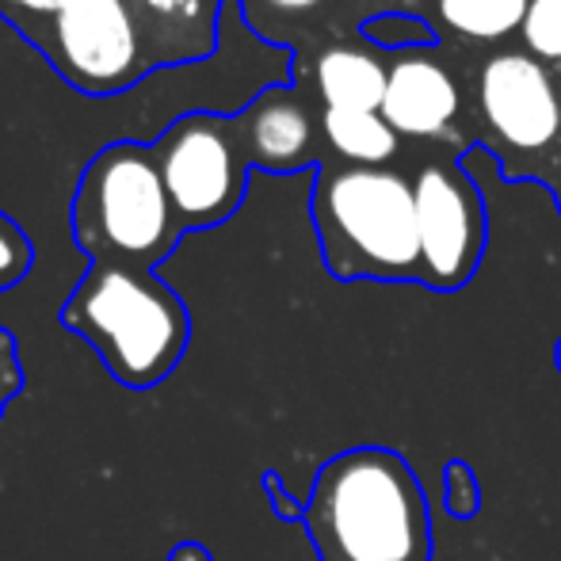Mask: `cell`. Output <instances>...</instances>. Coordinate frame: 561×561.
<instances>
[{
	"instance_id": "obj_12",
	"label": "cell",
	"mask_w": 561,
	"mask_h": 561,
	"mask_svg": "<svg viewBox=\"0 0 561 561\" xmlns=\"http://www.w3.org/2000/svg\"><path fill=\"white\" fill-rule=\"evenodd\" d=\"M290 81L306 84L325 112H382L390 84V50H378L367 38L336 43L321 50L310 66L290 69Z\"/></svg>"
},
{
	"instance_id": "obj_7",
	"label": "cell",
	"mask_w": 561,
	"mask_h": 561,
	"mask_svg": "<svg viewBox=\"0 0 561 561\" xmlns=\"http://www.w3.org/2000/svg\"><path fill=\"white\" fill-rule=\"evenodd\" d=\"M421 229V287L450 295L478 275L489 241V215L458 153L436 149L409 169Z\"/></svg>"
},
{
	"instance_id": "obj_20",
	"label": "cell",
	"mask_w": 561,
	"mask_h": 561,
	"mask_svg": "<svg viewBox=\"0 0 561 561\" xmlns=\"http://www.w3.org/2000/svg\"><path fill=\"white\" fill-rule=\"evenodd\" d=\"M73 4L77 0H0V15H4V20L12 23L23 38H27L31 31L46 27V23L58 20V15Z\"/></svg>"
},
{
	"instance_id": "obj_19",
	"label": "cell",
	"mask_w": 561,
	"mask_h": 561,
	"mask_svg": "<svg viewBox=\"0 0 561 561\" xmlns=\"http://www.w3.org/2000/svg\"><path fill=\"white\" fill-rule=\"evenodd\" d=\"M444 504L455 519H473L481 508V485L478 473H473L470 462L462 458H450L447 473H444Z\"/></svg>"
},
{
	"instance_id": "obj_11",
	"label": "cell",
	"mask_w": 561,
	"mask_h": 561,
	"mask_svg": "<svg viewBox=\"0 0 561 561\" xmlns=\"http://www.w3.org/2000/svg\"><path fill=\"white\" fill-rule=\"evenodd\" d=\"M233 123L252 169L290 176L302 169H321L329 161L321 104L306 84H267L241 112H233Z\"/></svg>"
},
{
	"instance_id": "obj_21",
	"label": "cell",
	"mask_w": 561,
	"mask_h": 561,
	"mask_svg": "<svg viewBox=\"0 0 561 561\" xmlns=\"http://www.w3.org/2000/svg\"><path fill=\"white\" fill-rule=\"evenodd\" d=\"M23 386H27V375H23L20 352H15V336L8 329H0V421H4L8 405H12V398Z\"/></svg>"
},
{
	"instance_id": "obj_23",
	"label": "cell",
	"mask_w": 561,
	"mask_h": 561,
	"mask_svg": "<svg viewBox=\"0 0 561 561\" xmlns=\"http://www.w3.org/2000/svg\"><path fill=\"white\" fill-rule=\"evenodd\" d=\"M169 561H215V554L203 542H180V547L169 550Z\"/></svg>"
},
{
	"instance_id": "obj_13",
	"label": "cell",
	"mask_w": 561,
	"mask_h": 561,
	"mask_svg": "<svg viewBox=\"0 0 561 561\" xmlns=\"http://www.w3.org/2000/svg\"><path fill=\"white\" fill-rule=\"evenodd\" d=\"M146 43L149 66H192L215 54L222 0H126Z\"/></svg>"
},
{
	"instance_id": "obj_22",
	"label": "cell",
	"mask_w": 561,
	"mask_h": 561,
	"mask_svg": "<svg viewBox=\"0 0 561 561\" xmlns=\"http://www.w3.org/2000/svg\"><path fill=\"white\" fill-rule=\"evenodd\" d=\"M260 485H264L267 504H272V512L283 519V524H302V519H306V501L290 496V489L283 485L279 470H264V473H260Z\"/></svg>"
},
{
	"instance_id": "obj_3",
	"label": "cell",
	"mask_w": 561,
	"mask_h": 561,
	"mask_svg": "<svg viewBox=\"0 0 561 561\" xmlns=\"http://www.w3.org/2000/svg\"><path fill=\"white\" fill-rule=\"evenodd\" d=\"M310 218L333 279L421 283L416 195L405 169L325 161L313 176Z\"/></svg>"
},
{
	"instance_id": "obj_24",
	"label": "cell",
	"mask_w": 561,
	"mask_h": 561,
	"mask_svg": "<svg viewBox=\"0 0 561 561\" xmlns=\"http://www.w3.org/2000/svg\"><path fill=\"white\" fill-rule=\"evenodd\" d=\"M554 363H558V370H561V340L554 344Z\"/></svg>"
},
{
	"instance_id": "obj_1",
	"label": "cell",
	"mask_w": 561,
	"mask_h": 561,
	"mask_svg": "<svg viewBox=\"0 0 561 561\" xmlns=\"http://www.w3.org/2000/svg\"><path fill=\"white\" fill-rule=\"evenodd\" d=\"M302 527L321 561H432L424 485L390 447L329 458L306 496Z\"/></svg>"
},
{
	"instance_id": "obj_17",
	"label": "cell",
	"mask_w": 561,
	"mask_h": 561,
	"mask_svg": "<svg viewBox=\"0 0 561 561\" xmlns=\"http://www.w3.org/2000/svg\"><path fill=\"white\" fill-rule=\"evenodd\" d=\"M363 38L375 43L378 50H413V46H436L439 38L432 35V27L421 20V15H409V12H393V15H378L363 27Z\"/></svg>"
},
{
	"instance_id": "obj_18",
	"label": "cell",
	"mask_w": 561,
	"mask_h": 561,
	"mask_svg": "<svg viewBox=\"0 0 561 561\" xmlns=\"http://www.w3.org/2000/svg\"><path fill=\"white\" fill-rule=\"evenodd\" d=\"M31 267H35V244L15 218L0 210V295L27 279Z\"/></svg>"
},
{
	"instance_id": "obj_8",
	"label": "cell",
	"mask_w": 561,
	"mask_h": 561,
	"mask_svg": "<svg viewBox=\"0 0 561 561\" xmlns=\"http://www.w3.org/2000/svg\"><path fill=\"white\" fill-rule=\"evenodd\" d=\"M27 43L84 96H118L153 73L126 0H77Z\"/></svg>"
},
{
	"instance_id": "obj_10",
	"label": "cell",
	"mask_w": 561,
	"mask_h": 561,
	"mask_svg": "<svg viewBox=\"0 0 561 561\" xmlns=\"http://www.w3.org/2000/svg\"><path fill=\"white\" fill-rule=\"evenodd\" d=\"M244 27L267 46L290 54V69H302L321 50L363 38L378 15H421V0H237Z\"/></svg>"
},
{
	"instance_id": "obj_15",
	"label": "cell",
	"mask_w": 561,
	"mask_h": 561,
	"mask_svg": "<svg viewBox=\"0 0 561 561\" xmlns=\"http://www.w3.org/2000/svg\"><path fill=\"white\" fill-rule=\"evenodd\" d=\"M321 134H325L329 161L355 164V169H393L401 157V134L382 115L367 112H325L321 107Z\"/></svg>"
},
{
	"instance_id": "obj_9",
	"label": "cell",
	"mask_w": 561,
	"mask_h": 561,
	"mask_svg": "<svg viewBox=\"0 0 561 561\" xmlns=\"http://www.w3.org/2000/svg\"><path fill=\"white\" fill-rule=\"evenodd\" d=\"M378 115L413 146H439L447 153L473 149L462 58L444 43L390 54V84Z\"/></svg>"
},
{
	"instance_id": "obj_2",
	"label": "cell",
	"mask_w": 561,
	"mask_h": 561,
	"mask_svg": "<svg viewBox=\"0 0 561 561\" xmlns=\"http://www.w3.org/2000/svg\"><path fill=\"white\" fill-rule=\"evenodd\" d=\"M61 325L81 336L126 390L161 386L192 344L184 298L146 267L89 264L61 306Z\"/></svg>"
},
{
	"instance_id": "obj_6",
	"label": "cell",
	"mask_w": 561,
	"mask_h": 561,
	"mask_svg": "<svg viewBox=\"0 0 561 561\" xmlns=\"http://www.w3.org/2000/svg\"><path fill=\"white\" fill-rule=\"evenodd\" d=\"M149 146L184 233L222 226L237 215L249 192L252 164L233 115L187 112L172 118Z\"/></svg>"
},
{
	"instance_id": "obj_14",
	"label": "cell",
	"mask_w": 561,
	"mask_h": 561,
	"mask_svg": "<svg viewBox=\"0 0 561 561\" xmlns=\"http://www.w3.org/2000/svg\"><path fill=\"white\" fill-rule=\"evenodd\" d=\"M531 0H421V20L455 54H493L519 43Z\"/></svg>"
},
{
	"instance_id": "obj_4",
	"label": "cell",
	"mask_w": 561,
	"mask_h": 561,
	"mask_svg": "<svg viewBox=\"0 0 561 561\" xmlns=\"http://www.w3.org/2000/svg\"><path fill=\"white\" fill-rule=\"evenodd\" d=\"M470 92V138L496 157L508 184H542L561 215V66H542L524 46L458 54Z\"/></svg>"
},
{
	"instance_id": "obj_16",
	"label": "cell",
	"mask_w": 561,
	"mask_h": 561,
	"mask_svg": "<svg viewBox=\"0 0 561 561\" xmlns=\"http://www.w3.org/2000/svg\"><path fill=\"white\" fill-rule=\"evenodd\" d=\"M519 46L542 66H561V0H531L527 4Z\"/></svg>"
},
{
	"instance_id": "obj_5",
	"label": "cell",
	"mask_w": 561,
	"mask_h": 561,
	"mask_svg": "<svg viewBox=\"0 0 561 561\" xmlns=\"http://www.w3.org/2000/svg\"><path fill=\"white\" fill-rule=\"evenodd\" d=\"M69 222L73 244L89 256V264L153 272L184 241V226L172 210L153 146L130 138L112 141L84 164Z\"/></svg>"
}]
</instances>
